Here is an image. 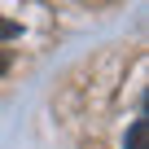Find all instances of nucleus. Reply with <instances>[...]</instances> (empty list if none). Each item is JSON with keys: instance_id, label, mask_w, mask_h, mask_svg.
Masks as SVG:
<instances>
[{"instance_id": "f257e3e1", "label": "nucleus", "mask_w": 149, "mask_h": 149, "mask_svg": "<svg viewBox=\"0 0 149 149\" xmlns=\"http://www.w3.org/2000/svg\"><path fill=\"white\" fill-rule=\"evenodd\" d=\"M127 149H149V123H145V118L132 123V132H127Z\"/></svg>"}, {"instance_id": "f03ea898", "label": "nucleus", "mask_w": 149, "mask_h": 149, "mask_svg": "<svg viewBox=\"0 0 149 149\" xmlns=\"http://www.w3.org/2000/svg\"><path fill=\"white\" fill-rule=\"evenodd\" d=\"M18 31H22V26H18V22H9V18H0V40H13V35H18Z\"/></svg>"}, {"instance_id": "7ed1b4c3", "label": "nucleus", "mask_w": 149, "mask_h": 149, "mask_svg": "<svg viewBox=\"0 0 149 149\" xmlns=\"http://www.w3.org/2000/svg\"><path fill=\"white\" fill-rule=\"evenodd\" d=\"M9 70V57H5V48H0V74H5Z\"/></svg>"}]
</instances>
